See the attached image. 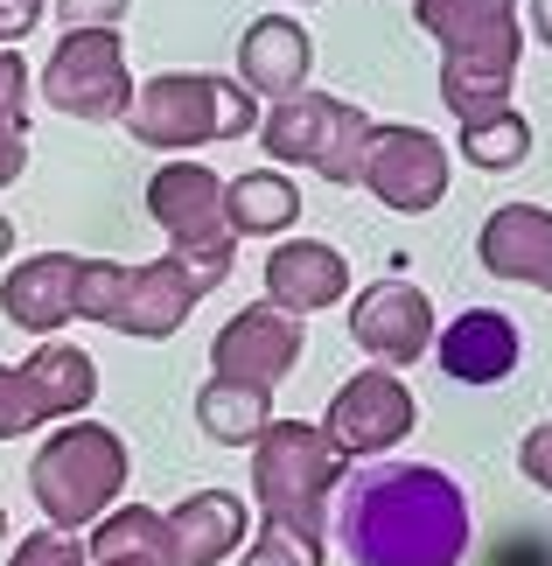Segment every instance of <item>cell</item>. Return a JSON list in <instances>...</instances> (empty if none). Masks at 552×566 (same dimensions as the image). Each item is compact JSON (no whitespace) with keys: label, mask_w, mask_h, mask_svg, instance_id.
I'll list each match as a JSON object with an SVG mask.
<instances>
[{"label":"cell","mask_w":552,"mask_h":566,"mask_svg":"<svg viewBox=\"0 0 552 566\" xmlns=\"http://www.w3.org/2000/svg\"><path fill=\"white\" fill-rule=\"evenodd\" d=\"M336 546L350 566H461L469 496L434 462H371L336 483Z\"/></svg>","instance_id":"cell-1"},{"label":"cell","mask_w":552,"mask_h":566,"mask_svg":"<svg viewBox=\"0 0 552 566\" xmlns=\"http://www.w3.org/2000/svg\"><path fill=\"white\" fill-rule=\"evenodd\" d=\"M413 14L440 42V105L455 126L511 113V77L524 56L518 0H413Z\"/></svg>","instance_id":"cell-2"},{"label":"cell","mask_w":552,"mask_h":566,"mask_svg":"<svg viewBox=\"0 0 552 566\" xmlns=\"http://www.w3.org/2000/svg\"><path fill=\"white\" fill-rule=\"evenodd\" d=\"M238 259H204V252H162L154 266H119V259H77V301L71 315L98 322V329L162 343L189 322V308L204 294H217L231 280Z\"/></svg>","instance_id":"cell-3"},{"label":"cell","mask_w":552,"mask_h":566,"mask_svg":"<svg viewBox=\"0 0 552 566\" xmlns=\"http://www.w3.org/2000/svg\"><path fill=\"white\" fill-rule=\"evenodd\" d=\"M126 134L140 147H162V155L246 140L259 134V98L238 77H217V71H162L126 105Z\"/></svg>","instance_id":"cell-4"},{"label":"cell","mask_w":552,"mask_h":566,"mask_svg":"<svg viewBox=\"0 0 552 566\" xmlns=\"http://www.w3.org/2000/svg\"><path fill=\"white\" fill-rule=\"evenodd\" d=\"M343 483V454L329 448L322 427L308 420H273L252 441V496L273 532H294L308 546L329 538V496Z\"/></svg>","instance_id":"cell-5"},{"label":"cell","mask_w":552,"mask_h":566,"mask_svg":"<svg viewBox=\"0 0 552 566\" xmlns=\"http://www.w3.org/2000/svg\"><path fill=\"white\" fill-rule=\"evenodd\" d=\"M126 469H134V462H126V441L113 427L63 420L50 441L35 448L29 490H35V504H42V517H50L56 532H77V525H98V517L119 504Z\"/></svg>","instance_id":"cell-6"},{"label":"cell","mask_w":552,"mask_h":566,"mask_svg":"<svg viewBox=\"0 0 552 566\" xmlns=\"http://www.w3.org/2000/svg\"><path fill=\"white\" fill-rule=\"evenodd\" d=\"M371 119L364 105L350 98H329V92H294V98H273V113L259 119V140H267V161H308L322 182L350 189L364 176V147H371Z\"/></svg>","instance_id":"cell-7"},{"label":"cell","mask_w":552,"mask_h":566,"mask_svg":"<svg viewBox=\"0 0 552 566\" xmlns=\"http://www.w3.org/2000/svg\"><path fill=\"white\" fill-rule=\"evenodd\" d=\"M98 399V364L77 350V343H35L21 364H0V441H21V433L71 420Z\"/></svg>","instance_id":"cell-8"},{"label":"cell","mask_w":552,"mask_h":566,"mask_svg":"<svg viewBox=\"0 0 552 566\" xmlns=\"http://www.w3.org/2000/svg\"><path fill=\"white\" fill-rule=\"evenodd\" d=\"M42 98L71 119H126L134 105V77H126L119 29H63L50 71H42Z\"/></svg>","instance_id":"cell-9"},{"label":"cell","mask_w":552,"mask_h":566,"mask_svg":"<svg viewBox=\"0 0 552 566\" xmlns=\"http://www.w3.org/2000/svg\"><path fill=\"white\" fill-rule=\"evenodd\" d=\"M419 427V406H413V391L399 371H357L350 385H336V399H329V448L343 454V462H371V454H385V448H399L406 433Z\"/></svg>","instance_id":"cell-10"},{"label":"cell","mask_w":552,"mask_h":566,"mask_svg":"<svg viewBox=\"0 0 552 566\" xmlns=\"http://www.w3.org/2000/svg\"><path fill=\"white\" fill-rule=\"evenodd\" d=\"M147 217L168 231L175 252H204V259H238V238L225 224V176L204 161H168L147 182Z\"/></svg>","instance_id":"cell-11"},{"label":"cell","mask_w":552,"mask_h":566,"mask_svg":"<svg viewBox=\"0 0 552 566\" xmlns=\"http://www.w3.org/2000/svg\"><path fill=\"white\" fill-rule=\"evenodd\" d=\"M301 350H308L301 315L273 308V301H252V308H238L225 329H217V343H210V378L273 391V385L301 364Z\"/></svg>","instance_id":"cell-12"},{"label":"cell","mask_w":552,"mask_h":566,"mask_svg":"<svg viewBox=\"0 0 552 566\" xmlns=\"http://www.w3.org/2000/svg\"><path fill=\"white\" fill-rule=\"evenodd\" d=\"M385 210L419 217L448 196V147H440L427 126H371L364 147V176H357Z\"/></svg>","instance_id":"cell-13"},{"label":"cell","mask_w":552,"mask_h":566,"mask_svg":"<svg viewBox=\"0 0 552 566\" xmlns=\"http://www.w3.org/2000/svg\"><path fill=\"white\" fill-rule=\"evenodd\" d=\"M350 336L357 350H371L385 371L419 364L434 350V301L413 287V280H371V287L350 301Z\"/></svg>","instance_id":"cell-14"},{"label":"cell","mask_w":552,"mask_h":566,"mask_svg":"<svg viewBox=\"0 0 552 566\" xmlns=\"http://www.w3.org/2000/svg\"><path fill=\"white\" fill-rule=\"evenodd\" d=\"M434 357L455 385H497L518 371L524 336L503 308H461L448 329H434Z\"/></svg>","instance_id":"cell-15"},{"label":"cell","mask_w":552,"mask_h":566,"mask_svg":"<svg viewBox=\"0 0 552 566\" xmlns=\"http://www.w3.org/2000/svg\"><path fill=\"white\" fill-rule=\"evenodd\" d=\"M350 294V259L322 238H287L267 252V301L287 315H322Z\"/></svg>","instance_id":"cell-16"},{"label":"cell","mask_w":552,"mask_h":566,"mask_svg":"<svg viewBox=\"0 0 552 566\" xmlns=\"http://www.w3.org/2000/svg\"><path fill=\"white\" fill-rule=\"evenodd\" d=\"M308 63H315V35L294 14H259L246 42H238V84L252 98H294L308 92Z\"/></svg>","instance_id":"cell-17"},{"label":"cell","mask_w":552,"mask_h":566,"mask_svg":"<svg viewBox=\"0 0 552 566\" xmlns=\"http://www.w3.org/2000/svg\"><path fill=\"white\" fill-rule=\"evenodd\" d=\"M476 259H482V273L524 280V287L552 294V210H539V203L490 210V224H482V238H476Z\"/></svg>","instance_id":"cell-18"},{"label":"cell","mask_w":552,"mask_h":566,"mask_svg":"<svg viewBox=\"0 0 552 566\" xmlns=\"http://www.w3.org/2000/svg\"><path fill=\"white\" fill-rule=\"evenodd\" d=\"M71 301H77V259L71 252H35L0 280V315H8L14 329L42 336V343L71 322Z\"/></svg>","instance_id":"cell-19"},{"label":"cell","mask_w":552,"mask_h":566,"mask_svg":"<svg viewBox=\"0 0 552 566\" xmlns=\"http://www.w3.org/2000/svg\"><path fill=\"white\" fill-rule=\"evenodd\" d=\"M252 532V511L238 490H196L168 511V546H175V566H217L246 546Z\"/></svg>","instance_id":"cell-20"},{"label":"cell","mask_w":552,"mask_h":566,"mask_svg":"<svg viewBox=\"0 0 552 566\" xmlns=\"http://www.w3.org/2000/svg\"><path fill=\"white\" fill-rule=\"evenodd\" d=\"M92 566H175L168 546V517L147 511V504H126V511H105L92 525Z\"/></svg>","instance_id":"cell-21"},{"label":"cell","mask_w":552,"mask_h":566,"mask_svg":"<svg viewBox=\"0 0 552 566\" xmlns=\"http://www.w3.org/2000/svg\"><path fill=\"white\" fill-rule=\"evenodd\" d=\"M301 217V189L280 176V168H252V176L225 182V224L231 238H273Z\"/></svg>","instance_id":"cell-22"},{"label":"cell","mask_w":552,"mask_h":566,"mask_svg":"<svg viewBox=\"0 0 552 566\" xmlns=\"http://www.w3.org/2000/svg\"><path fill=\"white\" fill-rule=\"evenodd\" d=\"M196 427H204L217 448H252L259 433L273 427V391H252V385H225V378H210L204 391H196Z\"/></svg>","instance_id":"cell-23"},{"label":"cell","mask_w":552,"mask_h":566,"mask_svg":"<svg viewBox=\"0 0 552 566\" xmlns=\"http://www.w3.org/2000/svg\"><path fill=\"white\" fill-rule=\"evenodd\" d=\"M524 155H532V126H524L518 105L497 113V119H482V126H461V161H469V168L503 176V168H518Z\"/></svg>","instance_id":"cell-24"},{"label":"cell","mask_w":552,"mask_h":566,"mask_svg":"<svg viewBox=\"0 0 552 566\" xmlns=\"http://www.w3.org/2000/svg\"><path fill=\"white\" fill-rule=\"evenodd\" d=\"M8 566H92V553H84V538H77V532L42 525V532H29V538L14 546Z\"/></svg>","instance_id":"cell-25"},{"label":"cell","mask_w":552,"mask_h":566,"mask_svg":"<svg viewBox=\"0 0 552 566\" xmlns=\"http://www.w3.org/2000/svg\"><path fill=\"white\" fill-rule=\"evenodd\" d=\"M238 566H322V546H308V538H294V532H273V525H259L252 553L238 559Z\"/></svg>","instance_id":"cell-26"},{"label":"cell","mask_w":552,"mask_h":566,"mask_svg":"<svg viewBox=\"0 0 552 566\" xmlns=\"http://www.w3.org/2000/svg\"><path fill=\"white\" fill-rule=\"evenodd\" d=\"M0 119L29 126V63H21V50H0Z\"/></svg>","instance_id":"cell-27"},{"label":"cell","mask_w":552,"mask_h":566,"mask_svg":"<svg viewBox=\"0 0 552 566\" xmlns=\"http://www.w3.org/2000/svg\"><path fill=\"white\" fill-rule=\"evenodd\" d=\"M126 8H134V0H56L63 29H119Z\"/></svg>","instance_id":"cell-28"},{"label":"cell","mask_w":552,"mask_h":566,"mask_svg":"<svg viewBox=\"0 0 552 566\" xmlns=\"http://www.w3.org/2000/svg\"><path fill=\"white\" fill-rule=\"evenodd\" d=\"M518 469H524V475H532V483L552 496V420H539V427L518 441Z\"/></svg>","instance_id":"cell-29"},{"label":"cell","mask_w":552,"mask_h":566,"mask_svg":"<svg viewBox=\"0 0 552 566\" xmlns=\"http://www.w3.org/2000/svg\"><path fill=\"white\" fill-rule=\"evenodd\" d=\"M21 168H29V126H8V119H0V189L21 182Z\"/></svg>","instance_id":"cell-30"},{"label":"cell","mask_w":552,"mask_h":566,"mask_svg":"<svg viewBox=\"0 0 552 566\" xmlns=\"http://www.w3.org/2000/svg\"><path fill=\"white\" fill-rule=\"evenodd\" d=\"M42 8H50V0H0V50L29 35L35 21H42Z\"/></svg>","instance_id":"cell-31"},{"label":"cell","mask_w":552,"mask_h":566,"mask_svg":"<svg viewBox=\"0 0 552 566\" xmlns=\"http://www.w3.org/2000/svg\"><path fill=\"white\" fill-rule=\"evenodd\" d=\"M532 35L552 50V0H532Z\"/></svg>","instance_id":"cell-32"},{"label":"cell","mask_w":552,"mask_h":566,"mask_svg":"<svg viewBox=\"0 0 552 566\" xmlns=\"http://www.w3.org/2000/svg\"><path fill=\"white\" fill-rule=\"evenodd\" d=\"M14 252V224H8V217H0V259H8Z\"/></svg>","instance_id":"cell-33"},{"label":"cell","mask_w":552,"mask_h":566,"mask_svg":"<svg viewBox=\"0 0 552 566\" xmlns=\"http://www.w3.org/2000/svg\"><path fill=\"white\" fill-rule=\"evenodd\" d=\"M0 538H8V511H0Z\"/></svg>","instance_id":"cell-34"}]
</instances>
